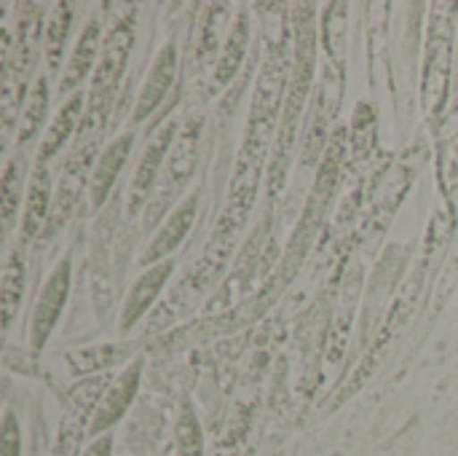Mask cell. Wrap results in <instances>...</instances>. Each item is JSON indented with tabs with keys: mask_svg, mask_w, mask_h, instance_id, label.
<instances>
[{
	"mask_svg": "<svg viewBox=\"0 0 458 456\" xmlns=\"http://www.w3.org/2000/svg\"><path fill=\"white\" fill-rule=\"evenodd\" d=\"M0 456H21V430L13 411L3 414V430H0Z\"/></svg>",
	"mask_w": 458,
	"mask_h": 456,
	"instance_id": "obj_27",
	"label": "cell"
},
{
	"mask_svg": "<svg viewBox=\"0 0 458 456\" xmlns=\"http://www.w3.org/2000/svg\"><path fill=\"white\" fill-rule=\"evenodd\" d=\"M83 113H86V97H83V91H75L67 99H62L59 110L54 113V118H51V124H48V129L43 134V142L38 145L35 164H48L64 148V142L81 129Z\"/></svg>",
	"mask_w": 458,
	"mask_h": 456,
	"instance_id": "obj_15",
	"label": "cell"
},
{
	"mask_svg": "<svg viewBox=\"0 0 458 456\" xmlns=\"http://www.w3.org/2000/svg\"><path fill=\"white\" fill-rule=\"evenodd\" d=\"M140 379H142V360H131L129 366H123V371L113 379V384L107 387V392L102 395L91 422H89V435L99 438L105 433H110V427L115 422H121V417L129 411V406L137 398L140 390Z\"/></svg>",
	"mask_w": 458,
	"mask_h": 456,
	"instance_id": "obj_7",
	"label": "cell"
},
{
	"mask_svg": "<svg viewBox=\"0 0 458 456\" xmlns=\"http://www.w3.org/2000/svg\"><path fill=\"white\" fill-rule=\"evenodd\" d=\"M456 3H435L432 22L427 27L424 48V110L429 116L440 113L448 94V78L454 70V30H456Z\"/></svg>",
	"mask_w": 458,
	"mask_h": 456,
	"instance_id": "obj_3",
	"label": "cell"
},
{
	"mask_svg": "<svg viewBox=\"0 0 458 456\" xmlns=\"http://www.w3.org/2000/svg\"><path fill=\"white\" fill-rule=\"evenodd\" d=\"M99 54H102L99 51V22L97 19H89L86 27L81 30L72 51H70V59H67L64 70H62V78H59V86H56V91H59L62 99H67L70 94H75L78 86L94 73V67L99 62Z\"/></svg>",
	"mask_w": 458,
	"mask_h": 456,
	"instance_id": "obj_12",
	"label": "cell"
},
{
	"mask_svg": "<svg viewBox=\"0 0 458 456\" xmlns=\"http://www.w3.org/2000/svg\"><path fill=\"white\" fill-rule=\"evenodd\" d=\"M51 207H54V191H51L48 167L35 164L30 185H27L21 220H19V239L21 242H32V239L43 237V231L48 226V218H51Z\"/></svg>",
	"mask_w": 458,
	"mask_h": 456,
	"instance_id": "obj_10",
	"label": "cell"
},
{
	"mask_svg": "<svg viewBox=\"0 0 458 456\" xmlns=\"http://www.w3.org/2000/svg\"><path fill=\"white\" fill-rule=\"evenodd\" d=\"M172 271H174V261L166 258V261H161V263H156V266H148V269L134 280V285H131V290H129V296H126L123 312H121V325H118L121 333L131 331V328L145 317V312L156 304L161 288L169 282Z\"/></svg>",
	"mask_w": 458,
	"mask_h": 456,
	"instance_id": "obj_11",
	"label": "cell"
},
{
	"mask_svg": "<svg viewBox=\"0 0 458 456\" xmlns=\"http://www.w3.org/2000/svg\"><path fill=\"white\" fill-rule=\"evenodd\" d=\"M97 164V142H83L72 151V156L67 159L64 169H62V177H59V185L54 191V207H51V218H48V226L43 231V237H54L62 223H67V218L72 215L83 188L89 185L86 183V175L89 169H94Z\"/></svg>",
	"mask_w": 458,
	"mask_h": 456,
	"instance_id": "obj_4",
	"label": "cell"
},
{
	"mask_svg": "<svg viewBox=\"0 0 458 456\" xmlns=\"http://www.w3.org/2000/svg\"><path fill=\"white\" fill-rule=\"evenodd\" d=\"M113 454V435L105 433L99 438H91V443L81 452V456H110Z\"/></svg>",
	"mask_w": 458,
	"mask_h": 456,
	"instance_id": "obj_28",
	"label": "cell"
},
{
	"mask_svg": "<svg viewBox=\"0 0 458 456\" xmlns=\"http://www.w3.org/2000/svg\"><path fill=\"white\" fill-rule=\"evenodd\" d=\"M67 293H70V258L64 255L48 274V280L43 282L40 288V296L35 301V309H32V320H30V347H32V355H38L54 325L59 323V314L67 304Z\"/></svg>",
	"mask_w": 458,
	"mask_h": 456,
	"instance_id": "obj_5",
	"label": "cell"
},
{
	"mask_svg": "<svg viewBox=\"0 0 458 456\" xmlns=\"http://www.w3.org/2000/svg\"><path fill=\"white\" fill-rule=\"evenodd\" d=\"M177 134H180V124L174 118H169L150 137V142H148V148H145V153H142V159L137 164L134 180H131V194H129L131 210H140L142 202L150 199V188L156 185V177L161 172V161L166 159V153L177 142Z\"/></svg>",
	"mask_w": 458,
	"mask_h": 456,
	"instance_id": "obj_8",
	"label": "cell"
},
{
	"mask_svg": "<svg viewBox=\"0 0 458 456\" xmlns=\"http://www.w3.org/2000/svg\"><path fill=\"white\" fill-rule=\"evenodd\" d=\"M72 3H54L51 13L46 16L43 24V51H46V62L51 67V73L59 70L62 54H64V43L72 27Z\"/></svg>",
	"mask_w": 458,
	"mask_h": 456,
	"instance_id": "obj_18",
	"label": "cell"
},
{
	"mask_svg": "<svg viewBox=\"0 0 458 456\" xmlns=\"http://www.w3.org/2000/svg\"><path fill=\"white\" fill-rule=\"evenodd\" d=\"M131 46H134V11L126 13L102 43V54L91 73V86L86 91V113L78 129V145L97 142L99 134L105 132L110 108L121 89V78H123Z\"/></svg>",
	"mask_w": 458,
	"mask_h": 456,
	"instance_id": "obj_1",
	"label": "cell"
},
{
	"mask_svg": "<svg viewBox=\"0 0 458 456\" xmlns=\"http://www.w3.org/2000/svg\"><path fill=\"white\" fill-rule=\"evenodd\" d=\"M46 110H48V81L40 75L30 86V94H27L24 108L19 113V124H16V145H19V151L38 134V129L43 126Z\"/></svg>",
	"mask_w": 458,
	"mask_h": 456,
	"instance_id": "obj_21",
	"label": "cell"
},
{
	"mask_svg": "<svg viewBox=\"0 0 458 456\" xmlns=\"http://www.w3.org/2000/svg\"><path fill=\"white\" fill-rule=\"evenodd\" d=\"M196 207H199V194H191L188 199H182L177 204V210L164 220V226L158 228V234L153 237V242L148 245V250L142 253V266H156L161 261H166L172 255V250L180 247V242L188 237V228L193 226L196 218Z\"/></svg>",
	"mask_w": 458,
	"mask_h": 456,
	"instance_id": "obj_14",
	"label": "cell"
},
{
	"mask_svg": "<svg viewBox=\"0 0 458 456\" xmlns=\"http://www.w3.org/2000/svg\"><path fill=\"white\" fill-rule=\"evenodd\" d=\"M327 13L322 16V40L325 48L330 54V59L335 62V70H341V59H344V40H346V5L344 3H330L325 8Z\"/></svg>",
	"mask_w": 458,
	"mask_h": 456,
	"instance_id": "obj_24",
	"label": "cell"
},
{
	"mask_svg": "<svg viewBox=\"0 0 458 456\" xmlns=\"http://www.w3.org/2000/svg\"><path fill=\"white\" fill-rule=\"evenodd\" d=\"M137 349L134 341H123V344H99V347H89V349H78L70 352L64 357L67 368L72 376H89V374H110L113 366L129 360V355Z\"/></svg>",
	"mask_w": 458,
	"mask_h": 456,
	"instance_id": "obj_17",
	"label": "cell"
},
{
	"mask_svg": "<svg viewBox=\"0 0 458 456\" xmlns=\"http://www.w3.org/2000/svg\"><path fill=\"white\" fill-rule=\"evenodd\" d=\"M311 75H314V22H311V5H298L295 8V62L290 73V86H287V99L282 108V129L276 137V153L271 164V188H282L284 172L293 156V145L298 137V121L309 99L311 89Z\"/></svg>",
	"mask_w": 458,
	"mask_h": 456,
	"instance_id": "obj_2",
	"label": "cell"
},
{
	"mask_svg": "<svg viewBox=\"0 0 458 456\" xmlns=\"http://www.w3.org/2000/svg\"><path fill=\"white\" fill-rule=\"evenodd\" d=\"M131 142H134V134L131 132H123L113 142H107V148L97 156V164H94L91 180H89V202H91V210L102 207V202L113 191L115 177L121 175L123 161L131 153Z\"/></svg>",
	"mask_w": 458,
	"mask_h": 456,
	"instance_id": "obj_16",
	"label": "cell"
},
{
	"mask_svg": "<svg viewBox=\"0 0 458 456\" xmlns=\"http://www.w3.org/2000/svg\"><path fill=\"white\" fill-rule=\"evenodd\" d=\"M247 40H250L247 13H239L236 22H233V27L228 30L225 46H223L220 59H217V65H215V86H217V89L225 86V83L236 75V70H239V65H242V59H244V51H247Z\"/></svg>",
	"mask_w": 458,
	"mask_h": 456,
	"instance_id": "obj_20",
	"label": "cell"
},
{
	"mask_svg": "<svg viewBox=\"0 0 458 456\" xmlns=\"http://www.w3.org/2000/svg\"><path fill=\"white\" fill-rule=\"evenodd\" d=\"M174 73H177V48H174V43H164L161 51L156 54V62L150 65V73H148L140 94H137V105L131 113L134 124L145 121L150 113L158 110V105L166 99V91L174 83Z\"/></svg>",
	"mask_w": 458,
	"mask_h": 456,
	"instance_id": "obj_9",
	"label": "cell"
},
{
	"mask_svg": "<svg viewBox=\"0 0 458 456\" xmlns=\"http://www.w3.org/2000/svg\"><path fill=\"white\" fill-rule=\"evenodd\" d=\"M24 156H13L8 164H5V172H3V199H0V207H3V231L8 234L13 228V220H16V212L21 207V188H24Z\"/></svg>",
	"mask_w": 458,
	"mask_h": 456,
	"instance_id": "obj_22",
	"label": "cell"
},
{
	"mask_svg": "<svg viewBox=\"0 0 458 456\" xmlns=\"http://www.w3.org/2000/svg\"><path fill=\"white\" fill-rule=\"evenodd\" d=\"M24 296V261L16 250L5 255L3 263V280H0V314H3V331L11 328Z\"/></svg>",
	"mask_w": 458,
	"mask_h": 456,
	"instance_id": "obj_19",
	"label": "cell"
},
{
	"mask_svg": "<svg viewBox=\"0 0 458 456\" xmlns=\"http://www.w3.org/2000/svg\"><path fill=\"white\" fill-rule=\"evenodd\" d=\"M344 73L341 70H330L327 81L322 83V89L317 91V102L306 126V140H303V161L306 167H311L319 156H322V145H325V132H327V121L335 113V102L341 97L344 89Z\"/></svg>",
	"mask_w": 458,
	"mask_h": 456,
	"instance_id": "obj_13",
	"label": "cell"
},
{
	"mask_svg": "<svg viewBox=\"0 0 458 456\" xmlns=\"http://www.w3.org/2000/svg\"><path fill=\"white\" fill-rule=\"evenodd\" d=\"M199 129L201 124H188L180 134H177V142L172 148V161H169V169L161 180V188L153 199V204L148 207V215H145V226H153L158 220V215L164 212V207L172 204V199L177 196L180 188H185V183L191 180L193 175V167H196V145H199Z\"/></svg>",
	"mask_w": 458,
	"mask_h": 456,
	"instance_id": "obj_6",
	"label": "cell"
},
{
	"mask_svg": "<svg viewBox=\"0 0 458 456\" xmlns=\"http://www.w3.org/2000/svg\"><path fill=\"white\" fill-rule=\"evenodd\" d=\"M225 5H209L201 24H199V38H196V54H199V62H207L215 51V43H217V32L223 30V19H225Z\"/></svg>",
	"mask_w": 458,
	"mask_h": 456,
	"instance_id": "obj_26",
	"label": "cell"
},
{
	"mask_svg": "<svg viewBox=\"0 0 458 456\" xmlns=\"http://www.w3.org/2000/svg\"><path fill=\"white\" fill-rule=\"evenodd\" d=\"M89 419L81 417V414H70L67 419H62V427H59V438L54 443V452L51 456H81L78 454V446L83 441V435H89Z\"/></svg>",
	"mask_w": 458,
	"mask_h": 456,
	"instance_id": "obj_25",
	"label": "cell"
},
{
	"mask_svg": "<svg viewBox=\"0 0 458 456\" xmlns=\"http://www.w3.org/2000/svg\"><path fill=\"white\" fill-rule=\"evenodd\" d=\"M174 441H177V456H204L201 425H199V417L188 400L180 406L177 425H174Z\"/></svg>",
	"mask_w": 458,
	"mask_h": 456,
	"instance_id": "obj_23",
	"label": "cell"
}]
</instances>
